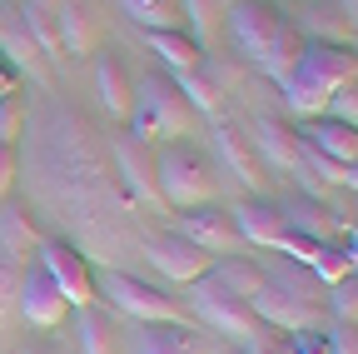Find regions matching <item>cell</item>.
Here are the masks:
<instances>
[{
	"instance_id": "cell-1",
	"label": "cell",
	"mask_w": 358,
	"mask_h": 354,
	"mask_svg": "<svg viewBox=\"0 0 358 354\" xmlns=\"http://www.w3.org/2000/svg\"><path fill=\"white\" fill-rule=\"evenodd\" d=\"M353 80H358V55L348 46H334V40H303L294 65L279 80V90H284L289 115L319 120L329 110V100L343 90V85H353Z\"/></svg>"
},
{
	"instance_id": "cell-2",
	"label": "cell",
	"mask_w": 358,
	"mask_h": 354,
	"mask_svg": "<svg viewBox=\"0 0 358 354\" xmlns=\"http://www.w3.org/2000/svg\"><path fill=\"white\" fill-rule=\"evenodd\" d=\"M229 40H234V50L259 65L268 80H284V70L294 65L299 46H303V35L268 6V0H234L229 11Z\"/></svg>"
},
{
	"instance_id": "cell-3",
	"label": "cell",
	"mask_w": 358,
	"mask_h": 354,
	"mask_svg": "<svg viewBox=\"0 0 358 354\" xmlns=\"http://www.w3.org/2000/svg\"><path fill=\"white\" fill-rule=\"evenodd\" d=\"M129 125H134V135H145V140H169V145H174L179 135H189L194 110H189L185 95H179L174 75H145L140 85H134Z\"/></svg>"
},
{
	"instance_id": "cell-4",
	"label": "cell",
	"mask_w": 358,
	"mask_h": 354,
	"mask_svg": "<svg viewBox=\"0 0 358 354\" xmlns=\"http://www.w3.org/2000/svg\"><path fill=\"white\" fill-rule=\"evenodd\" d=\"M155 190H159V200H164L169 210H204V205L214 200L219 180H214V170H209V160H204L199 150H189V145H164V150L155 155Z\"/></svg>"
},
{
	"instance_id": "cell-5",
	"label": "cell",
	"mask_w": 358,
	"mask_h": 354,
	"mask_svg": "<svg viewBox=\"0 0 358 354\" xmlns=\"http://www.w3.org/2000/svg\"><path fill=\"white\" fill-rule=\"evenodd\" d=\"M254 320L268 325V329H284V334H299V329H319L324 309L313 304V294H303L299 285H284V280H268L264 275V290L249 299Z\"/></svg>"
},
{
	"instance_id": "cell-6",
	"label": "cell",
	"mask_w": 358,
	"mask_h": 354,
	"mask_svg": "<svg viewBox=\"0 0 358 354\" xmlns=\"http://www.w3.org/2000/svg\"><path fill=\"white\" fill-rule=\"evenodd\" d=\"M100 294L120 309V315H129L134 325H185L169 294H159L155 285L134 280V275H124V270H105V275H100Z\"/></svg>"
},
{
	"instance_id": "cell-7",
	"label": "cell",
	"mask_w": 358,
	"mask_h": 354,
	"mask_svg": "<svg viewBox=\"0 0 358 354\" xmlns=\"http://www.w3.org/2000/svg\"><path fill=\"white\" fill-rule=\"evenodd\" d=\"M189 299H194V315H199V320H204L214 334L234 339V344H254V334H259L254 309H249L244 299H234V294H224V290H219L209 275L189 285Z\"/></svg>"
},
{
	"instance_id": "cell-8",
	"label": "cell",
	"mask_w": 358,
	"mask_h": 354,
	"mask_svg": "<svg viewBox=\"0 0 358 354\" xmlns=\"http://www.w3.org/2000/svg\"><path fill=\"white\" fill-rule=\"evenodd\" d=\"M40 270L55 280V290L65 294L70 309H90V299H95V275H90V264L75 245L65 240H45L40 245Z\"/></svg>"
},
{
	"instance_id": "cell-9",
	"label": "cell",
	"mask_w": 358,
	"mask_h": 354,
	"mask_svg": "<svg viewBox=\"0 0 358 354\" xmlns=\"http://www.w3.org/2000/svg\"><path fill=\"white\" fill-rule=\"evenodd\" d=\"M145 259L155 264L164 280H174V285H194V280H204L209 264H214V254H204L199 245H189L179 230L150 235V240H145Z\"/></svg>"
},
{
	"instance_id": "cell-10",
	"label": "cell",
	"mask_w": 358,
	"mask_h": 354,
	"mask_svg": "<svg viewBox=\"0 0 358 354\" xmlns=\"http://www.w3.org/2000/svg\"><path fill=\"white\" fill-rule=\"evenodd\" d=\"M179 235H185L189 245H199L204 254H244V235L234 225V215H224V210H185V219H179Z\"/></svg>"
},
{
	"instance_id": "cell-11",
	"label": "cell",
	"mask_w": 358,
	"mask_h": 354,
	"mask_svg": "<svg viewBox=\"0 0 358 354\" xmlns=\"http://www.w3.org/2000/svg\"><path fill=\"white\" fill-rule=\"evenodd\" d=\"M15 304H20V315H25V325H35V329H55L65 315H70V304H65V294L55 290V280L40 270H25L20 275V285H15Z\"/></svg>"
},
{
	"instance_id": "cell-12",
	"label": "cell",
	"mask_w": 358,
	"mask_h": 354,
	"mask_svg": "<svg viewBox=\"0 0 358 354\" xmlns=\"http://www.w3.org/2000/svg\"><path fill=\"white\" fill-rule=\"evenodd\" d=\"M249 140H254L259 165L279 170V175H294V170H299V130H289L279 115H259Z\"/></svg>"
},
{
	"instance_id": "cell-13",
	"label": "cell",
	"mask_w": 358,
	"mask_h": 354,
	"mask_svg": "<svg viewBox=\"0 0 358 354\" xmlns=\"http://www.w3.org/2000/svg\"><path fill=\"white\" fill-rule=\"evenodd\" d=\"M214 150H219V160H224V170L229 175H239V180L249 185V190H264V165H259V155H254V140L244 135L239 125H229V120H214Z\"/></svg>"
},
{
	"instance_id": "cell-14",
	"label": "cell",
	"mask_w": 358,
	"mask_h": 354,
	"mask_svg": "<svg viewBox=\"0 0 358 354\" xmlns=\"http://www.w3.org/2000/svg\"><path fill=\"white\" fill-rule=\"evenodd\" d=\"M299 140L303 145H313L319 155H329L334 165H358V130L353 125H343V120H334V115H319V120H308L303 130H299Z\"/></svg>"
},
{
	"instance_id": "cell-15",
	"label": "cell",
	"mask_w": 358,
	"mask_h": 354,
	"mask_svg": "<svg viewBox=\"0 0 358 354\" xmlns=\"http://www.w3.org/2000/svg\"><path fill=\"white\" fill-rule=\"evenodd\" d=\"M115 165H120V175H124V185H129L134 200H145V205L159 200V190H155V155H150L145 140L120 135V140H115Z\"/></svg>"
},
{
	"instance_id": "cell-16",
	"label": "cell",
	"mask_w": 358,
	"mask_h": 354,
	"mask_svg": "<svg viewBox=\"0 0 358 354\" xmlns=\"http://www.w3.org/2000/svg\"><path fill=\"white\" fill-rule=\"evenodd\" d=\"M55 30H60L65 55H90L95 40H100V20L90 15L85 0H55Z\"/></svg>"
},
{
	"instance_id": "cell-17",
	"label": "cell",
	"mask_w": 358,
	"mask_h": 354,
	"mask_svg": "<svg viewBox=\"0 0 358 354\" xmlns=\"http://www.w3.org/2000/svg\"><path fill=\"white\" fill-rule=\"evenodd\" d=\"M229 215H234L244 245H268V250H274L279 235H284V215H279L274 205H264V200H239Z\"/></svg>"
},
{
	"instance_id": "cell-18",
	"label": "cell",
	"mask_w": 358,
	"mask_h": 354,
	"mask_svg": "<svg viewBox=\"0 0 358 354\" xmlns=\"http://www.w3.org/2000/svg\"><path fill=\"white\" fill-rule=\"evenodd\" d=\"M95 90H100V105L120 120H129V105H134V80L129 70L120 65V55H100L95 60Z\"/></svg>"
},
{
	"instance_id": "cell-19",
	"label": "cell",
	"mask_w": 358,
	"mask_h": 354,
	"mask_svg": "<svg viewBox=\"0 0 358 354\" xmlns=\"http://www.w3.org/2000/svg\"><path fill=\"white\" fill-rule=\"evenodd\" d=\"M145 46L174 70V75H189L204 65V50H199V40L185 35V30H145Z\"/></svg>"
},
{
	"instance_id": "cell-20",
	"label": "cell",
	"mask_w": 358,
	"mask_h": 354,
	"mask_svg": "<svg viewBox=\"0 0 358 354\" xmlns=\"http://www.w3.org/2000/svg\"><path fill=\"white\" fill-rule=\"evenodd\" d=\"M209 280L224 290V294H234V299H254L259 290H264V270L254 259H244V254H224L219 264H209Z\"/></svg>"
},
{
	"instance_id": "cell-21",
	"label": "cell",
	"mask_w": 358,
	"mask_h": 354,
	"mask_svg": "<svg viewBox=\"0 0 358 354\" xmlns=\"http://www.w3.org/2000/svg\"><path fill=\"white\" fill-rule=\"evenodd\" d=\"M284 215V230H294V235H308V240H334V235H343V225L334 219V210H324V205H313V200H294V205H284L279 210Z\"/></svg>"
},
{
	"instance_id": "cell-22",
	"label": "cell",
	"mask_w": 358,
	"mask_h": 354,
	"mask_svg": "<svg viewBox=\"0 0 358 354\" xmlns=\"http://www.w3.org/2000/svg\"><path fill=\"white\" fill-rule=\"evenodd\" d=\"M140 354H209V344L185 325H140Z\"/></svg>"
},
{
	"instance_id": "cell-23",
	"label": "cell",
	"mask_w": 358,
	"mask_h": 354,
	"mask_svg": "<svg viewBox=\"0 0 358 354\" xmlns=\"http://www.w3.org/2000/svg\"><path fill=\"white\" fill-rule=\"evenodd\" d=\"M20 25H25V35L35 40V46L50 55V60H60V30H55V0H25V11H20Z\"/></svg>"
},
{
	"instance_id": "cell-24",
	"label": "cell",
	"mask_w": 358,
	"mask_h": 354,
	"mask_svg": "<svg viewBox=\"0 0 358 354\" xmlns=\"http://www.w3.org/2000/svg\"><path fill=\"white\" fill-rule=\"evenodd\" d=\"M120 6L140 30H185V15L174 0H120Z\"/></svg>"
},
{
	"instance_id": "cell-25",
	"label": "cell",
	"mask_w": 358,
	"mask_h": 354,
	"mask_svg": "<svg viewBox=\"0 0 358 354\" xmlns=\"http://www.w3.org/2000/svg\"><path fill=\"white\" fill-rule=\"evenodd\" d=\"M174 85H179V95L189 100V110L194 115H219V90L199 75V70H189V75H174Z\"/></svg>"
},
{
	"instance_id": "cell-26",
	"label": "cell",
	"mask_w": 358,
	"mask_h": 354,
	"mask_svg": "<svg viewBox=\"0 0 358 354\" xmlns=\"http://www.w3.org/2000/svg\"><path fill=\"white\" fill-rule=\"evenodd\" d=\"M30 240H35V235H30V225H25L20 210H6V215H0V250H6V264H10L15 254H25Z\"/></svg>"
},
{
	"instance_id": "cell-27",
	"label": "cell",
	"mask_w": 358,
	"mask_h": 354,
	"mask_svg": "<svg viewBox=\"0 0 358 354\" xmlns=\"http://www.w3.org/2000/svg\"><path fill=\"white\" fill-rule=\"evenodd\" d=\"M334 309L343 315V325L358 320V275H343V280L334 285Z\"/></svg>"
},
{
	"instance_id": "cell-28",
	"label": "cell",
	"mask_w": 358,
	"mask_h": 354,
	"mask_svg": "<svg viewBox=\"0 0 358 354\" xmlns=\"http://www.w3.org/2000/svg\"><path fill=\"white\" fill-rule=\"evenodd\" d=\"M324 115H334V120H343V125H353V130H358V80H353V85H343V90L329 100V110H324Z\"/></svg>"
},
{
	"instance_id": "cell-29",
	"label": "cell",
	"mask_w": 358,
	"mask_h": 354,
	"mask_svg": "<svg viewBox=\"0 0 358 354\" xmlns=\"http://www.w3.org/2000/svg\"><path fill=\"white\" fill-rule=\"evenodd\" d=\"M179 15H189V25L204 35V30L224 15V0H185V11H179Z\"/></svg>"
},
{
	"instance_id": "cell-30",
	"label": "cell",
	"mask_w": 358,
	"mask_h": 354,
	"mask_svg": "<svg viewBox=\"0 0 358 354\" xmlns=\"http://www.w3.org/2000/svg\"><path fill=\"white\" fill-rule=\"evenodd\" d=\"M0 46L10 50V60H15V65H30V60H35V40L25 35V25H15L10 35H0Z\"/></svg>"
},
{
	"instance_id": "cell-31",
	"label": "cell",
	"mask_w": 358,
	"mask_h": 354,
	"mask_svg": "<svg viewBox=\"0 0 358 354\" xmlns=\"http://www.w3.org/2000/svg\"><path fill=\"white\" fill-rule=\"evenodd\" d=\"M80 325H85V354H110V344H105V329H100V320L90 315V309H80Z\"/></svg>"
},
{
	"instance_id": "cell-32",
	"label": "cell",
	"mask_w": 358,
	"mask_h": 354,
	"mask_svg": "<svg viewBox=\"0 0 358 354\" xmlns=\"http://www.w3.org/2000/svg\"><path fill=\"white\" fill-rule=\"evenodd\" d=\"M15 135H20V105H15V95L0 105V145H15Z\"/></svg>"
},
{
	"instance_id": "cell-33",
	"label": "cell",
	"mask_w": 358,
	"mask_h": 354,
	"mask_svg": "<svg viewBox=\"0 0 358 354\" xmlns=\"http://www.w3.org/2000/svg\"><path fill=\"white\" fill-rule=\"evenodd\" d=\"M15 170H20V155H15V145H0V200L10 195V185H15Z\"/></svg>"
},
{
	"instance_id": "cell-34",
	"label": "cell",
	"mask_w": 358,
	"mask_h": 354,
	"mask_svg": "<svg viewBox=\"0 0 358 354\" xmlns=\"http://www.w3.org/2000/svg\"><path fill=\"white\" fill-rule=\"evenodd\" d=\"M324 339H329V354H358V325H343Z\"/></svg>"
},
{
	"instance_id": "cell-35",
	"label": "cell",
	"mask_w": 358,
	"mask_h": 354,
	"mask_svg": "<svg viewBox=\"0 0 358 354\" xmlns=\"http://www.w3.org/2000/svg\"><path fill=\"white\" fill-rule=\"evenodd\" d=\"M343 190H358V165H348V170H343Z\"/></svg>"
},
{
	"instance_id": "cell-36",
	"label": "cell",
	"mask_w": 358,
	"mask_h": 354,
	"mask_svg": "<svg viewBox=\"0 0 358 354\" xmlns=\"http://www.w3.org/2000/svg\"><path fill=\"white\" fill-rule=\"evenodd\" d=\"M343 15H348V25H358V0H343Z\"/></svg>"
},
{
	"instance_id": "cell-37",
	"label": "cell",
	"mask_w": 358,
	"mask_h": 354,
	"mask_svg": "<svg viewBox=\"0 0 358 354\" xmlns=\"http://www.w3.org/2000/svg\"><path fill=\"white\" fill-rule=\"evenodd\" d=\"M254 354H284V349H268V344H264V349H254Z\"/></svg>"
}]
</instances>
